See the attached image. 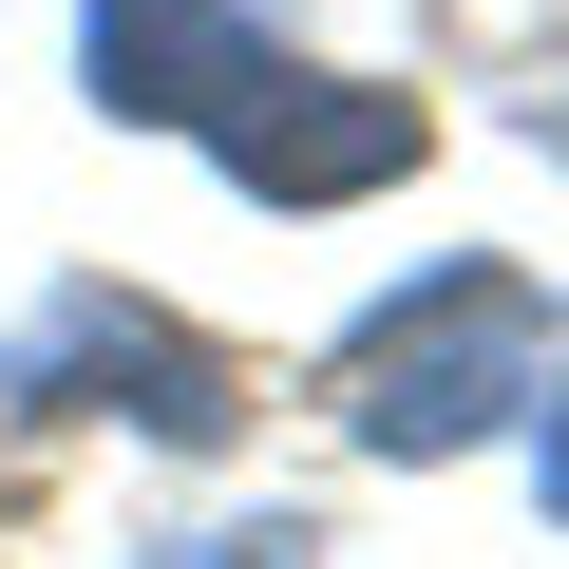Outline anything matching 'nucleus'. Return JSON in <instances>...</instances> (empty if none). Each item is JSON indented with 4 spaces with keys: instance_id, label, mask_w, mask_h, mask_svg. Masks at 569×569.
Segmentation results:
<instances>
[{
    "instance_id": "2",
    "label": "nucleus",
    "mask_w": 569,
    "mask_h": 569,
    "mask_svg": "<svg viewBox=\"0 0 569 569\" xmlns=\"http://www.w3.org/2000/svg\"><path fill=\"white\" fill-rule=\"evenodd\" d=\"M266 209H342V190H380V171H418V96H342V77H305V58H247L209 114H190Z\"/></svg>"
},
{
    "instance_id": "6",
    "label": "nucleus",
    "mask_w": 569,
    "mask_h": 569,
    "mask_svg": "<svg viewBox=\"0 0 569 569\" xmlns=\"http://www.w3.org/2000/svg\"><path fill=\"white\" fill-rule=\"evenodd\" d=\"M531 475H550V512H569V399H550V456H531Z\"/></svg>"
},
{
    "instance_id": "3",
    "label": "nucleus",
    "mask_w": 569,
    "mask_h": 569,
    "mask_svg": "<svg viewBox=\"0 0 569 569\" xmlns=\"http://www.w3.org/2000/svg\"><path fill=\"white\" fill-rule=\"evenodd\" d=\"M0 399H133L152 437H228V418H247V380H228L190 323H152V305H58L20 361H0Z\"/></svg>"
},
{
    "instance_id": "1",
    "label": "nucleus",
    "mask_w": 569,
    "mask_h": 569,
    "mask_svg": "<svg viewBox=\"0 0 569 569\" xmlns=\"http://www.w3.org/2000/svg\"><path fill=\"white\" fill-rule=\"evenodd\" d=\"M512 399H550V305H531L512 266H437L418 305H380L361 361H342L361 456H475Z\"/></svg>"
},
{
    "instance_id": "4",
    "label": "nucleus",
    "mask_w": 569,
    "mask_h": 569,
    "mask_svg": "<svg viewBox=\"0 0 569 569\" xmlns=\"http://www.w3.org/2000/svg\"><path fill=\"white\" fill-rule=\"evenodd\" d=\"M247 58H266L247 0H96V96H114V114H171V133H190Z\"/></svg>"
},
{
    "instance_id": "5",
    "label": "nucleus",
    "mask_w": 569,
    "mask_h": 569,
    "mask_svg": "<svg viewBox=\"0 0 569 569\" xmlns=\"http://www.w3.org/2000/svg\"><path fill=\"white\" fill-rule=\"evenodd\" d=\"M152 569H323V531H284V512H247V531H171Z\"/></svg>"
}]
</instances>
